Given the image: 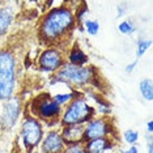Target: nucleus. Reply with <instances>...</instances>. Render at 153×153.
Returning <instances> with one entry per match:
<instances>
[{
  "label": "nucleus",
  "mask_w": 153,
  "mask_h": 153,
  "mask_svg": "<svg viewBox=\"0 0 153 153\" xmlns=\"http://www.w3.org/2000/svg\"><path fill=\"white\" fill-rule=\"evenodd\" d=\"M74 25V15L67 8H56L45 17L41 25V37L46 42L55 43L62 39Z\"/></svg>",
  "instance_id": "1"
},
{
  "label": "nucleus",
  "mask_w": 153,
  "mask_h": 153,
  "mask_svg": "<svg viewBox=\"0 0 153 153\" xmlns=\"http://www.w3.org/2000/svg\"><path fill=\"white\" fill-rule=\"evenodd\" d=\"M16 84V63L12 53L0 51V100H8Z\"/></svg>",
  "instance_id": "2"
},
{
  "label": "nucleus",
  "mask_w": 153,
  "mask_h": 153,
  "mask_svg": "<svg viewBox=\"0 0 153 153\" xmlns=\"http://www.w3.org/2000/svg\"><path fill=\"white\" fill-rule=\"evenodd\" d=\"M94 113L92 107L86 105L85 101L77 100L72 103L67 109L64 117H63V124L65 126H76V124H81L90 119Z\"/></svg>",
  "instance_id": "3"
},
{
  "label": "nucleus",
  "mask_w": 153,
  "mask_h": 153,
  "mask_svg": "<svg viewBox=\"0 0 153 153\" xmlns=\"http://www.w3.org/2000/svg\"><path fill=\"white\" fill-rule=\"evenodd\" d=\"M90 76H92V74H90V69L88 68L75 65V64H65L58 72L56 79L63 82H68V84L81 85L89 81Z\"/></svg>",
  "instance_id": "4"
},
{
  "label": "nucleus",
  "mask_w": 153,
  "mask_h": 153,
  "mask_svg": "<svg viewBox=\"0 0 153 153\" xmlns=\"http://www.w3.org/2000/svg\"><path fill=\"white\" fill-rule=\"evenodd\" d=\"M33 110L38 117L43 118V119H54L60 113V107L55 101L45 94L42 97H38L33 103Z\"/></svg>",
  "instance_id": "5"
},
{
  "label": "nucleus",
  "mask_w": 153,
  "mask_h": 153,
  "mask_svg": "<svg viewBox=\"0 0 153 153\" xmlns=\"http://www.w3.org/2000/svg\"><path fill=\"white\" fill-rule=\"evenodd\" d=\"M22 137L27 149L37 147L38 143L42 139V128H41L39 123L34 119L25 120L22 126Z\"/></svg>",
  "instance_id": "6"
},
{
  "label": "nucleus",
  "mask_w": 153,
  "mask_h": 153,
  "mask_svg": "<svg viewBox=\"0 0 153 153\" xmlns=\"http://www.w3.org/2000/svg\"><path fill=\"white\" fill-rule=\"evenodd\" d=\"M20 114V102L17 98H11L4 106L1 115V124L4 128H11L16 124Z\"/></svg>",
  "instance_id": "7"
},
{
  "label": "nucleus",
  "mask_w": 153,
  "mask_h": 153,
  "mask_svg": "<svg viewBox=\"0 0 153 153\" xmlns=\"http://www.w3.org/2000/svg\"><path fill=\"white\" fill-rule=\"evenodd\" d=\"M107 134V124L105 120L100 119L90 122L88 127L84 130V137L86 140H96V139H101Z\"/></svg>",
  "instance_id": "8"
},
{
  "label": "nucleus",
  "mask_w": 153,
  "mask_h": 153,
  "mask_svg": "<svg viewBox=\"0 0 153 153\" xmlns=\"http://www.w3.org/2000/svg\"><path fill=\"white\" fill-rule=\"evenodd\" d=\"M39 64L43 71H54L62 64V56L55 50H46L39 58Z\"/></svg>",
  "instance_id": "9"
},
{
  "label": "nucleus",
  "mask_w": 153,
  "mask_h": 153,
  "mask_svg": "<svg viewBox=\"0 0 153 153\" xmlns=\"http://www.w3.org/2000/svg\"><path fill=\"white\" fill-rule=\"evenodd\" d=\"M63 149V139L56 132L48 134L46 140L43 141V153H60Z\"/></svg>",
  "instance_id": "10"
},
{
  "label": "nucleus",
  "mask_w": 153,
  "mask_h": 153,
  "mask_svg": "<svg viewBox=\"0 0 153 153\" xmlns=\"http://www.w3.org/2000/svg\"><path fill=\"white\" fill-rule=\"evenodd\" d=\"M82 137H84V128L80 124H76V126H68L65 128L62 139L71 144H77L79 141L82 140Z\"/></svg>",
  "instance_id": "11"
},
{
  "label": "nucleus",
  "mask_w": 153,
  "mask_h": 153,
  "mask_svg": "<svg viewBox=\"0 0 153 153\" xmlns=\"http://www.w3.org/2000/svg\"><path fill=\"white\" fill-rule=\"evenodd\" d=\"M110 148V144L106 139L101 137V139H96V140H92L86 145L85 152L86 153H105L106 149Z\"/></svg>",
  "instance_id": "12"
},
{
  "label": "nucleus",
  "mask_w": 153,
  "mask_h": 153,
  "mask_svg": "<svg viewBox=\"0 0 153 153\" xmlns=\"http://www.w3.org/2000/svg\"><path fill=\"white\" fill-rule=\"evenodd\" d=\"M13 13L11 8H0V36H3L12 24Z\"/></svg>",
  "instance_id": "13"
},
{
  "label": "nucleus",
  "mask_w": 153,
  "mask_h": 153,
  "mask_svg": "<svg viewBox=\"0 0 153 153\" xmlns=\"http://www.w3.org/2000/svg\"><path fill=\"white\" fill-rule=\"evenodd\" d=\"M69 60H71V64L81 67V64H84L86 62V56L81 50H74L71 53V55H69Z\"/></svg>",
  "instance_id": "14"
},
{
  "label": "nucleus",
  "mask_w": 153,
  "mask_h": 153,
  "mask_svg": "<svg viewBox=\"0 0 153 153\" xmlns=\"http://www.w3.org/2000/svg\"><path fill=\"white\" fill-rule=\"evenodd\" d=\"M140 92L144 98H147L151 101L152 100V81L151 80H143V81L140 82Z\"/></svg>",
  "instance_id": "15"
},
{
  "label": "nucleus",
  "mask_w": 153,
  "mask_h": 153,
  "mask_svg": "<svg viewBox=\"0 0 153 153\" xmlns=\"http://www.w3.org/2000/svg\"><path fill=\"white\" fill-rule=\"evenodd\" d=\"M137 137H139V135H137L136 131L128 130V131L124 132V139H126V141L130 143V144H134V143H136Z\"/></svg>",
  "instance_id": "16"
},
{
  "label": "nucleus",
  "mask_w": 153,
  "mask_h": 153,
  "mask_svg": "<svg viewBox=\"0 0 153 153\" xmlns=\"http://www.w3.org/2000/svg\"><path fill=\"white\" fill-rule=\"evenodd\" d=\"M119 32L123 33V34H130V33L134 32V26H132L128 21H124L119 25Z\"/></svg>",
  "instance_id": "17"
},
{
  "label": "nucleus",
  "mask_w": 153,
  "mask_h": 153,
  "mask_svg": "<svg viewBox=\"0 0 153 153\" xmlns=\"http://www.w3.org/2000/svg\"><path fill=\"white\" fill-rule=\"evenodd\" d=\"M98 29H100V25H98V22L97 21H88L86 22V30L90 33V34H97V32H98Z\"/></svg>",
  "instance_id": "18"
},
{
  "label": "nucleus",
  "mask_w": 153,
  "mask_h": 153,
  "mask_svg": "<svg viewBox=\"0 0 153 153\" xmlns=\"http://www.w3.org/2000/svg\"><path fill=\"white\" fill-rule=\"evenodd\" d=\"M64 153H86L85 149L81 147V145L79 144H72L71 147H68L67 149H65Z\"/></svg>",
  "instance_id": "19"
},
{
  "label": "nucleus",
  "mask_w": 153,
  "mask_h": 153,
  "mask_svg": "<svg viewBox=\"0 0 153 153\" xmlns=\"http://www.w3.org/2000/svg\"><path fill=\"white\" fill-rule=\"evenodd\" d=\"M151 46V42H147V41H140L139 42V47H137V55L141 56L143 54L147 51V48Z\"/></svg>",
  "instance_id": "20"
},
{
  "label": "nucleus",
  "mask_w": 153,
  "mask_h": 153,
  "mask_svg": "<svg viewBox=\"0 0 153 153\" xmlns=\"http://www.w3.org/2000/svg\"><path fill=\"white\" fill-rule=\"evenodd\" d=\"M71 98H72V94H58V96H55L53 100L58 103V105H60V103L67 102V101L71 100Z\"/></svg>",
  "instance_id": "21"
},
{
  "label": "nucleus",
  "mask_w": 153,
  "mask_h": 153,
  "mask_svg": "<svg viewBox=\"0 0 153 153\" xmlns=\"http://www.w3.org/2000/svg\"><path fill=\"white\" fill-rule=\"evenodd\" d=\"M123 153H137V148L136 147H131L128 151H124Z\"/></svg>",
  "instance_id": "22"
},
{
  "label": "nucleus",
  "mask_w": 153,
  "mask_h": 153,
  "mask_svg": "<svg viewBox=\"0 0 153 153\" xmlns=\"http://www.w3.org/2000/svg\"><path fill=\"white\" fill-rule=\"evenodd\" d=\"M135 65H136V63H132V64L128 65V67H127V72H130L132 68H135Z\"/></svg>",
  "instance_id": "23"
},
{
  "label": "nucleus",
  "mask_w": 153,
  "mask_h": 153,
  "mask_svg": "<svg viewBox=\"0 0 153 153\" xmlns=\"http://www.w3.org/2000/svg\"><path fill=\"white\" fill-rule=\"evenodd\" d=\"M148 130H149V132H152V122L148 123Z\"/></svg>",
  "instance_id": "24"
}]
</instances>
